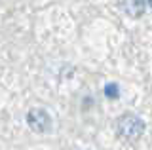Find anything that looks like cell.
Segmentation results:
<instances>
[{
	"instance_id": "cell-3",
	"label": "cell",
	"mask_w": 152,
	"mask_h": 150,
	"mask_svg": "<svg viewBox=\"0 0 152 150\" xmlns=\"http://www.w3.org/2000/svg\"><path fill=\"white\" fill-rule=\"evenodd\" d=\"M122 12L129 17H139L145 12V0H122Z\"/></svg>"
},
{
	"instance_id": "cell-5",
	"label": "cell",
	"mask_w": 152,
	"mask_h": 150,
	"mask_svg": "<svg viewBox=\"0 0 152 150\" xmlns=\"http://www.w3.org/2000/svg\"><path fill=\"white\" fill-rule=\"evenodd\" d=\"M148 4H150V6H152V0H148Z\"/></svg>"
},
{
	"instance_id": "cell-1",
	"label": "cell",
	"mask_w": 152,
	"mask_h": 150,
	"mask_svg": "<svg viewBox=\"0 0 152 150\" xmlns=\"http://www.w3.org/2000/svg\"><path fill=\"white\" fill-rule=\"evenodd\" d=\"M118 135L126 141H137L145 133V122L135 114H124L116 122Z\"/></svg>"
},
{
	"instance_id": "cell-2",
	"label": "cell",
	"mask_w": 152,
	"mask_h": 150,
	"mask_svg": "<svg viewBox=\"0 0 152 150\" xmlns=\"http://www.w3.org/2000/svg\"><path fill=\"white\" fill-rule=\"evenodd\" d=\"M27 122H28V125H31V129L36 131V133H46L51 125L50 114L42 108H32L27 116Z\"/></svg>"
},
{
	"instance_id": "cell-4",
	"label": "cell",
	"mask_w": 152,
	"mask_h": 150,
	"mask_svg": "<svg viewBox=\"0 0 152 150\" xmlns=\"http://www.w3.org/2000/svg\"><path fill=\"white\" fill-rule=\"evenodd\" d=\"M104 95H107L108 99H116V97L120 95V90H118L116 84H107V87H104Z\"/></svg>"
}]
</instances>
